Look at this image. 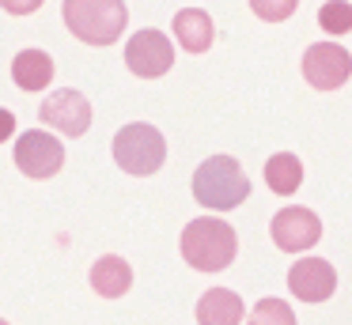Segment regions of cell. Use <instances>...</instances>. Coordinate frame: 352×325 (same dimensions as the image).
Here are the masks:
<instances>
[{
    "label": "cell",
    "mask_w": 352,
    "mask_h": 325,
    "mask_svg": "<svg viewBox=\"0 0 352 325\" xmlns=\"http://www.w3.org/2000/svg\"><path fill=\"white\" fill-rule=\"evenodd\" d=\"M235 254H239V234L231 223L212 219V216L186 223V231H182L186 265H193V269H201V272H220L235 261Z\"/></svg>",
    "instance_id": "1"
},
{
    "label": "cell",
    "mask_w": 352,
    "mask_h": 325,
    "mask_svg": "<svg viewBox=\"0 0 352 325\" xmlns=\"http://www.w3.org/2000/svg\"><path fill=\"white\" fill-rule=\"evenodd\" d=\"M193 197L212 212H231L250 197V178L243 174L239 159L212 155L193 170Z\"/></svg>",
    "instance_id": "2"
},
{
    "label": "cell",
    "mask_w": 352,
    "mask_h": 325,
    "mask_svg": "<svg viewBox=\"0 0 352 325\" xmlns=\"http://www.w3.org/2000/svg\"><path fill=\"white\" fill-rule=\"evenodd\" d=\"M61 15H65V27L87 45L118 42L125 23H129L125 0H65Z\"/></svg>",
    "instance_id": "3"
},
{
    "label": "cell",
    "mask_w": 352,
    "mask_h": 325,
    "mask_svg": "<svg viewBox=\"0 0 352 325\" xmlns=\"http://www.w3.org/2000/svg\"><path fill=\"white\" fill-rule=\"evenodd\" d=\"M114 159L125 174L148 178V174H155L163 166V159H167V140H163V133L155 125L133 121V125H125L122 133L114 136Z\"/></svg>",
    "instance_id": "4"
},
{
    "label": "cell",
    "mask_w": 352,
    "mask_h": 325,
    "mask_svg": "<svg viewBox=\"0 0 352 325\" xmlns=\"http://www.w3.org/2000/svg\"><path fill=\"white\" fill-rule=\"evenodd\" d=\"M125 65L140 80H160L175 65V49H170L163 30H137L129 38V45H125Z\"/></svg>",
    "instance_id": "5"
},
{
    "label": "cell",
    "mask_w": 352,
    "mask_h": 325,
    "mask_svg": "<svg viewBox=\"0 0 352 325\" xmlns=\"http://www.w3.org/2000/svg\"><path fill=\"white\" fill-rule=\"evenodd\" d=\"M16 163H19V170H23L27 178L46 181V178H54V174L61 170L65 144L57 140V136L42 133V128H31V133H23L19 144H16Z\"/></svg>",
    "instance_id": "6"
},
{
    "label": "cell",
    "mask_w": 352,
    "mask_h": 325,
    "mask_svg": "<svg viewBox=\"0 0 352 325\" xmlns=\"http://www.w3.org/2000/svg\"><path fill=\"white\" fill-rule=\"evenodd\" d=\"M352 76V57L333 42H318L303 53V80L314 91H337Z\"/></svg>",
    "instance_id": "7"
},
{
    "label": "cell",
    "mask_w": 352,
    "mask_h": 325,
    "mask_svg": "<svg viewBox=\"0 0 352 325\" xmlns=\"http://www.w3.org/2000/svg\"><path fill=\"white\" fill-rule=\"evenodd\" d=\"M273 242L288 254H299V249H311L314 242L322 238V219L314 216L311 208H280L273 216V227H269Z\"/></svg>",
    "instance_id": "8"
},
{
    "label": "cell",
    "mask_w": 352,
    "mask_h": 325,
    "mask_svg": "<svg viewBox=\"0 0 352 325\" xmlns=\"http://www.w3.org/2000/svg\"><path fill=\"white\" fill-rule=\"evenodd\" d=\"M38 113H42L46 125H54L57 133H65V136H84L87 128H91V102L72 87L54 91V95L42 102Z\"/></svg>",
    "instance_id": "9"
},
{
    "label": "cell",
    "mask_w": 352,
    "mask_h": 325,
    "mask_svg": "<svg viewBox=\"0 0 352 325\" xmlns=\"http://www.w3.org/2000/svg\"><path fill=\"white\" fill-rule=\"evenodd\" d=\"M288 287H292V295L303 299V302H326L337 287V272H333V265L322 261V257H303V261L292 265Z\"/></svg>",
    "instance_id": "10"
},
{
    "label": "cell",
    "mask_w": 352,
    "mask_h": 325,
    "mask_svg": "<svg viewBox=\"0 0 352 325\" xmlns=\"http://www.w3.org/2000/svg\"><path fill=\"white\" fill-rule=\"evenodd\" d=\"M175 34H178V45H182L186 53H205L216 38V27H212V19H208V12H201V8H182V12L175 15Z\"/></svg>",
    "instance_id": "11"
},
{
    "label": "cell",
    "mask_w": 352,
    "mask_h": 325,
    "mask_svg": "<svg viewBox=\"0 0 352 325\" xmlns=\"http://www.w3.org/2000/svg\"><path fill=\"white\" fill-rule=\"evenodd\" d=\"M243 317V299L228 287H212L197 302V322L201 325H235Z\"/></svg>",
    "instance_id": "12"
},
{
    "label": "cell",
    "mask_w": 352,
    "mask_h": 325,
    "mask_svg": "<svg viewBox=\"0 0 352 325\" xmlns=\"http://www.w3.org/2000/svg\"><path fill=\"white\" fill-rule=\"evenodd\" d=\"M91 287L102 295V299H118L133 287V269L122 261V257L107 254L91 265Z\"/></svg>",
    "instance_id": "13"
},
{
    "label": "cell",
    "mask_w": 352,
    "mask_h": 325,
    "mask_svg": "<svg viewBox=\"0 0 352 325\" xmlns=\"http://www.w3.org/2000/svg\"><path fill=\"white\" fill-rule=\"evenodd\" d=\"M12 76H16V83L23 91H42L54 80V57L42 49H23L12 60Z\"/></svg>",
    "instance_id": "14"
},
{
    "label": "cell",
    "mask_w": 352,
    "mask_h": 325,
    "mask_svg": "<svg viewBox=\"0 0 352 325\" xmlns=\"http://www.w3.org/2000/svg\"><path fill=\"white\" fill-rule=\"evenodd\" d=\"M265 181L276 197H288L303 186V163H299L292 151H276L273 159L265 163Z\"/></svg>",
    "instance_id": "15"
},
{
    "label": "cell",
    "mask_w": 352,
    "mask_h": 325,
    "mask_svg": "<svg viewBox=\"0 0 352 325\" xmlns=\"http://www.w3.org/2000/svg\"><path fill=\"white\" fill-rule=\"evenodd\" d=\"M318 23L322 30H329V34H349L352 30V4L349 0H329V4L318 8Z\"/></svg>",
    "instance_id": "16"
},
{
    "label": "cell",
    "mask_w": 352,
    "mask_h": 325,
    "mask_svg": "<svg viewBox=\"0 0 352 325\" xmlns=\"http://www.w3.org/2000/svg\"><path fill=\"white\" fill-rule=\"evenodd\" d=\"M250 8H254V15L265 19V23H284L299 8V0H250Z\"/></svg>",
    "instance_id": "17"
},
{
    "label": "cell",
    "mask_w": 352,
    "mask_h": 325,
    "mask_svg": "<svg viewBox=\"0 0 352 325\" xmlns=\"http://www.w3.org/2000/svg\"><path fill=\"white\" fill-rule=\"evenodd\" d=\"M254 322H273V325H292L296 322V314H292L284 302L276 299H265L261 306H254Z\"/></svg>",
    "instance_id": "18"
},
{
    "label": "cell",
    "mask_w": 352,
    "mask_h": 325,
    "mask_svg": "<svg viewBox=\"0 0 352 325\" xmlns=\"http://www.w3.org/2000/svg\"><path fill=\"white\" fill-rule=\"evenodd\" d=\"M0 8H4L8 15H31V12L42 8V0H0Z\"/></svg>",
    "instance_id": "19"
},
{
    "label": "cell",
    "mask_w": 352,
    "mask_h": 325,
    "mask_svg": "<svg viewBox=\"0 0 352 325\" xmlns=\"http://www.w3.org/2000/svg\"><path fill=\"white\" fill-rule=\"evenodd\" d=\"M12 128H16V113L0 106V144H4V140L12 136Z\"/></svg>",
    "instance_id": "20"
}]
</instances>
